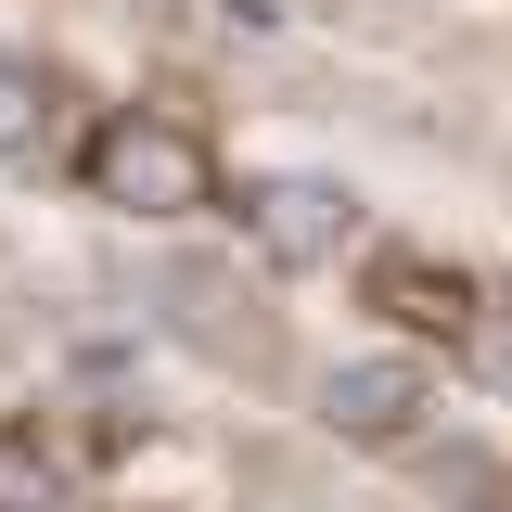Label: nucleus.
<instances>
[{
	"label": "nucleus",
	"mask_w": 512,
	"mask_h": 512,
	"mask_svg": "<svg viewBox=\"0 0 512 512\" xmlns=\"http://www.w3.org/2000/svg\"><path fill=\"white\" fill-rule=\"evenodd\" d=\"M90 192L128 205V218H192V205H205V141L167 128V116H103V141H90Z\"/></svg>",
	"instance_id": "f257e3e1"
}]
</instances>
